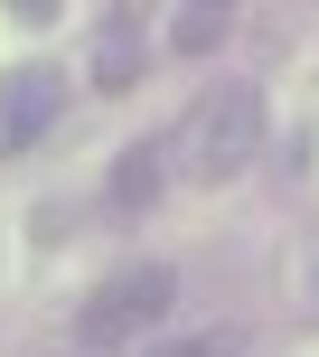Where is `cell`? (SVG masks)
Segmentation results:
<instances>
[{
  "mask_svg": "<svg viewBox=\"0 0 319 357\" xmlns=\"http://www.w3.org/2000/svg\"><path fill=\"white\" fill-rule=\"evenodd\" d=\"M254 151H263V85H216V94H197V104L178 113V132H169L160 160H178L188 178L216 188V178H244Z\"/></svg>",
  "mask_w": 319,
  "mask_h": 357,
  "instance_id": "1",
  "label": "cell"
},
{
  "mask_svg": "<svg viewBox=\"0 0 319 357\" xmlns=\"http://www.w3.org/2000/svg\"><path fill=\"white\" fill-rule=\"evenodd\" d=\"M169 301H178V273H169V264H123V273H104V282L85 291V310H75V348H85V357H113L123 339L160 329Z\"/></svg>",
  "mask_w": 319,
  "mask_h": 357,
  "instance_id": "2",
  "label": "cell"
},
{
  "mask_svg": "<svg viewBox=\"0 0 319 357\" xmlns=\"http://www.w3.org/2000/svg\"><path fill=\"white\" fill-rule=\"evenodd\" d=\"M56 123H66V75L56 66H10L0 75V160H19L29 142H47Z\"/></svg>",
  "mask_w": 319,
  "mask_h": 357,
  "instance_id": "3",
  "label": "cell"
},
{
  "mask_svg": "<svg viewBox=\"0 0 319 357\" xmlns=\"http://www.w3.org/2000/svg\"><path fill=\"white\" fill-rule=\"evenodd\" d=\"M132 75H141V19H132V10H104V29H94V85H104V94H132Z\"/></svg>",
  "mask_w": 319,
  "mask_h": 357,
  "instance_id": "4",
  "label": "cell"
},
{
  "mask_svg": "<svg viewBox=\"0 0 319 357\" xmlns=\"http://www.w3.org/2000/svg\"><path fill=\"white\" fill-rule=\"evenodd\" d=\"M160 178H169V160H160V142H132L123 160H113V207H123V216H141L150 197H160Z\"/></svg>",
  "mask_w": 319,
  "mask_h": 357,
  "instance_id": "5",
  "label": "cell"
},
{
  "mask_svg": "<svg viewBox=\"0 0 319 357\" xmlns=\"http://www.w3.org/2000/svg\"><path fill=\"white\" fill-rule=\"evenodd\" d=\"M141 357H244V329H235V320H207V329H178V339H150Z\"/></svg>",
  "mask_w": 319,
  "mask_h": 357,
  "instance_id": "6",
  "label": "cell"
},
{
  "mask_svg": "<svg viewBox=\"0 0 319 357\" xmlns=\"http://www.w3.org/2000/svg\"><path fill=\"white\" fill-rule=\"evenodd\" d=\"M226 29H235L226 10H178V19H169V47H178V56H207Z\"/></svg>",
  "mask_w": 319,
  "mask_h": 357,
  "instance_id": "7",
  "label": "cell"
},
{
  "mask_svg": "<svg viewBox=\"0 0 319 357\" xmlns=\"http://www.w3.org/2000/svg\"><path fill=\"white\" fill-rule=\"evenodd\" d=\"M310 301H319V254H310Z\"/></svg>",
  "mask_w": 319,
  "mask_h": 357,
  "instance_id": "8",
  "label": "cell"
},
{
  "mask_svg": "<svg viewBox=\"0 0 319 357\" xmlns=\"http://www.w3.org/2000/svg\"><path fill=\"white\" fill-rule=\"evenodd\" d=\"M56 357H85V348H56Z\"/></svg>",
  "mask_w": 319,
  "mask_h": 357,
  "instance_id": "9",
  "label": "cell"
}]
</instances>
